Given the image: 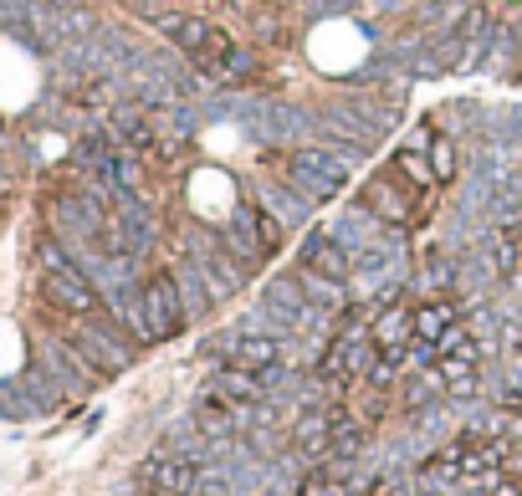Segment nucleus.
<instances>
[{
  "instance_id": "nucleus-1",
  "label": "nucleus",
  "mask_w": 522,
  "mask_h": 496,
  "mask_svg": "<svg viewBox=\"0 0 522 496\" xmlns=\"http://www.w3.org/2000/svg\"><path fill=\"white\" fill-rule=\"evenodd\" d=\"M302 52H308V62L323 77H348V72H359L369 62V36H364V26L333 16V21H318L308 31V47Z\"/></svg>"
},
{
  "instance_id": "nucleus-3",
  "label": "nucleus",
  "mask_w": 522,
  "mask_h": 496,
  "mask_svg": "<svg viewBox=\"0 0 522 496\" xmlns=\"http://www.w3.org/2000/svg\"><path fill=\"white\" fill-rule=\"evenodd\" d=\"M36 62L26 47H16V41H0V108H26L36 98Z\"/></svg>"
},
{
  "instance_id": "nucleus-5",
  "label": "nucleus",
  "mask_w": 522,
  "mask_h": 496,
  "mask_svg": "<svg viewBox=\"0 0 522 496\" xmlns=\"http://www.w3.org/2000/svg\"><path fill=\"white\" fill-rule=\"evenodd\" d=\"M205 149H210V154H246V139H241V128L221 123V128L205 133Z\"/></svg>"
},
{
  "instance_id": "nucleus-4",
  "label": "nucleus",
  "mask_w": 522,
  "mask_h": 496,
  "mask_svg": "<svg viewBox=\"0 0 522 496\" xmlns=\"http://www.w3.org/2000/svg\"><path fill=\"white\" fill-rule=\"evenodd\" d=\"M272 358H277V343L272 338H241L236 343V369H267L272 364Z\"/></svg>"
},
{
  "instance_id": "nucleus-2",
  "label": "nucleus",
  "mask_w": 522,
  "mask_h": 496,
  "mask_svg": "<svg viewBox=\"0 0 522 496\" xmlns=\"http://www.w3.org/2000/svg\"><path fill=\"white\" fill-rule=\"evenodd\" d=\"M236 205H241V190H236V174L226 169V164H200L195 174H190V210L200 215V220H231L236 215Z\"/></svg>"
}]
</instances>
